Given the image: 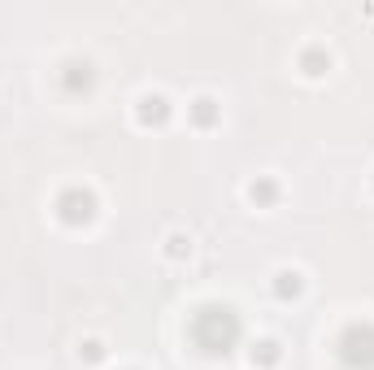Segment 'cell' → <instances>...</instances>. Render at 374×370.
I'll return each mask as SVG.
<instances>
[{
  "instance_id": "7",
  "label": "cell",
  "mask_w": 374,
  "mask_h": 370,
  "mask_svg": "<svg viewBox=\"0 0 374 370\" xmlns=\"http://www.w3.org/2000/svg\"><path fill=\"white\" fill-rule=\"evenodd\" d=\"M257 358H262V362H279V344H274V340H262V344L253 348V362H257Z\"/></svg>"
},
{
  "instance_id": "4",
  "label": "cell",
  "mask_w": 374,
  "mask_h": 370,
  "mask_svg": "<svg viewBox=\"0 0 374 370\" xmlns=\"http://www.w3.org/2000/svg\"><path fill=\"white\" fill-rule=\"evenodd\" d=\"M166 101H161V96H144L139 101V122H166Z\"/></svg>"
},
{
  "instance_id": "6",
  "label": "cell",
  "mask_w": 374,
  "mask_h": 370,
  "mask_svg": "<svg viewBox=\"0 0 374 370\" xmlns=\"http://www.w3.org/2000/svg\"><path fill=\"white\" fill-rule=\"evenodd\" d=\"M248 196H253L257 205H270V201H274V183H270V179H262V183H253V187H248Z\"/></svg>"
},
{
  "instance_id": "1",
  "label": "cell",
  "mask_w": 374,
  "mask_h": 370,
  "mask_svg": "<svg viewBox=\"0 0 374 370\" xmlns=\"http://www.w3.org/2000/svg\"><path fill=\"white\" fill-rule=\"evenodd\" d=\"M192 335H196V344L205 353H226L235 344V335H239V323H235V314L226 310V305H209V310L196 314Z\"/></svg>"
},
{
  "instance_id": "5",
  "label": "cell",
  "mask_w": 374,
  "mask_h": 370,
  "mask_svg": "<svg viewBox=\"0 0 374 370\" xmlns=\"http://www.w3.org/2000/svg\"><path fill=\"white\" fill-rule=\"evenodd\" d=\"M274 292H279V296H296L300 292V275H296V270H283L279 283H274Z\"/></svg>"
},
{
  "instance_id": "9",
  "label": "cell",
  "mask_w": 374,
  "mask_h": 370,
  "mask_svg": "<svg viewBox=\"0 0 374 370\" xmlns=\"http://www.w3.org/2000/svg\"><path fill=\"white\" fill-rule=\"evenodd\" d=\"M305 66H309V74H322L318 66H322V53H318V48H314V53H305Z\"/></svg>"
},
{
  "instance_id": "8",
  "label": "cell",
  "mask_w": 374,
  "mask_h": 370,
  "mask_svg": "<svg viewBox=\"0 0 374 370\" xmlns=\"http://www.w3.org/2000/svg\"><path fill=\"white\" fill-rule=\"evenodd\" d=\"M196 122H214V101H209V96L196 101Z\"/></svg>"
},
{
  "instance_id": "2",
  "label": "cell",
  "mask_w": 374,
  "mask_h": 370,
  "mask_svg": "<svg viewBox=\"0 0 374 370\" xmlns=\"http://www.w3.org/2000/svg\"><path fill=\"white\" fill-rule=\"evenodd\" d=\"M339 358L344 366H374V327H348L339 335Z\"/></svg>"
},
{
  "instance_id": "3",
  "label": "cell",
  "mask_w": 374,
  "mask_h": 370,
  "mask_svg": "<svg viewBox=\"0 0 374 370\" xmlns=\"http://www.w3.org/2000/svg\"><path fill=\"white\" fill-rule=\"evenodd\" d=\"M57 214H61V222H70V227H78V222H92V214H96V196H92V192L70 187L66 196L57 201Z\"/></svg>"
}]
</instances>
